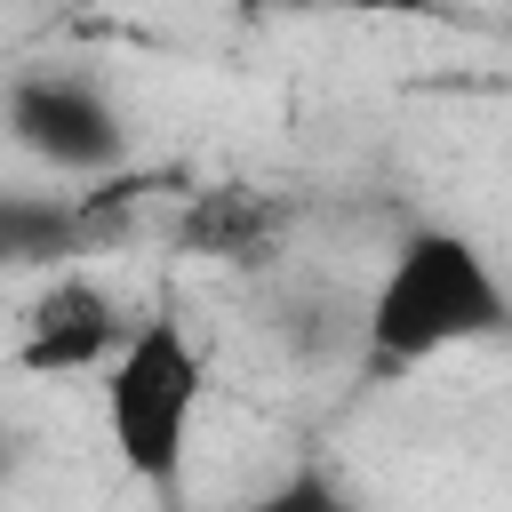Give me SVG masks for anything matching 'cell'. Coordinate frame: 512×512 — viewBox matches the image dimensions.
<instances>
[{
  "instance_id": "1",
  "label": "cell",
  "mask_w": 512,
  "mask_h": 512,
  "mask_svg": "<svg viewBox=\"0 0 512 512\" xmlns=\"http://www.w3.org/2000/svg\"><path fill=\"white\" fill-rule=\"evenodd\" d=\"M504 320H512V296H504L496 264L480 256V240H464L456 224H416L384 256L360 336H368V368L408 376L440 352L488 344Z\"/></svg>"
},
{
  "instance_id": "2",
  "label": "cell",
  "mask_w": 512,
  "mask_h": 512,
  "mask_svg": "<svg viewBox=\"0 0 512 512\" xmlns=\"http://www.w3.org/2000/svg\"><path fill=\"white\" fill-rule=\"evenodd\" d=\"M96 400H104V440H112L120 472L136 488H152L160 504H176L184 464H192V424L208 400V352L192 344V328L176 312H144L128 328V344L112 352Z\"/></svg>"
},
{
  "instance_id": "3",
  "label": "cell",
  "mask_w": 512,
  "mask_h": 512,
  "mask_svg": "<svg viewBox=\"0 0 512 512\" xmlns=\"http://www.w3.org/2000/svg\"><path fill=\"white\" fill-rule=\"evenodd\" d=\"M8 136L40 160V168H64V176H112L128 168V128L112 112L104 88H88L80 72H24L8 88Z\"/></svg>"
},
{
  "instance_id": "4",
  "label": "cell",
  "mask_w": 512,
  "mask_h": 512,
  "mask_svg": "<svg viewBox=\"0 0 512 512\" xmlns=\"http://www.w3.org/2000/svg\"><path fill=\"white\" fill-rule=\"evenodd\" d=\"M128 312L104 280L88 272H56L32 304H24V336H16V368L24 376H104L112 352L128 344Z\"/></svg>"
},
{
  "instance_id": "5",
  "label": "cell",
  "mask_w": 512,
  "mask_h": 512,
  "mask_svg": "<svg viewBox=\"0 0 512 512\" xmlns=\"http://www.w3.org/2000/svg\"><path fill=\"white\" fill-rule=\"evenodd\" d=\"M288 208L256 184H192L176 208V248L184 256H216V264H256L280 240Z\"/></svg>"
},
{
  "instance_id": "6",
  "label": "cell",
  "mask_w": 512,
  "mask_h": 512,
  "mask_svg": "<svg viewBox=\"0 0 512 512\" xmlns=\"http://www.w3.org/2000/svg\"><path fill=\"white\" fill-rule=\"evenodd\" d=\"M88 248L80 240V216H72V192L64 200H40V192H0V272L8 264H56Z\"/></svg>"
},
{
  "instance_id": "7",
  "label": "cell",
  "mask_w": 512,
  "mask_h": 512,
  "mask_svg": "<svg viewBox=\"0 0 512 512\" xmlns=\"http://www.w3.org/2000/svg\"><path fill=\"white\" fill-rule=\"evenodd\" d=\"M248 512H352V504H344V496H336L320 472H296V480H280L272 496H256Z\"/></svg>"
},
{
  "instance_id": "8",
  "label": "cell",
  "mask_w": 512,
  "mask_h": 512,
  "mask_svg": "<svg viewBox=\"0 0 512 512\" xmlns=\"http://www.w3.org/2000/svg\"><path fill=\"white\" fill-rule=\"evenodd\" d=\"M232 16H264V8H280V0H224Z\"/></svg>"
}]
</instances>
